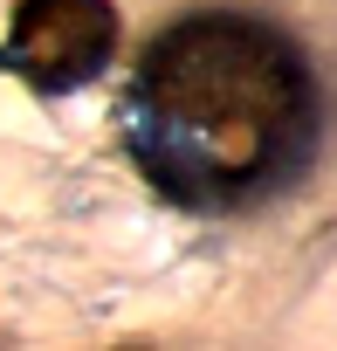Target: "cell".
Returning a JSON list of instances; mask_svg holds the SVG:
<instances>
[{
  "label": "cell",
  "instance_id": "1",
  "mask_svg": "<svg viewBox=\"0 0 337 351\" xmlns=\"http://www.w3.org/2000/svg\"><path fill=\"white\" fill-rule=\"evenodd\" d=\"M323 145L310 56L255 14L200 8L158 28L124 83V152L158 200L241 214L289 193Z\"/></svg>",
  "mask_w": 337,
  "mask_h": 351
},
{
  "label": "cell",
  "instance_id": "2",
  "mask_svg": "<svg viewBox=\"0 0 337 351\" xmlns=\"http://www.w3.org/2000/svg\"><path fill=\"white\" fill-rule=\"evenodd\" d=\"M117 56V8L110 0H14L0 69L42 97H69L97 83Z\"/></svg>",
  "mask_w": 337,
  "mask_h": 351
}]
</instances>
